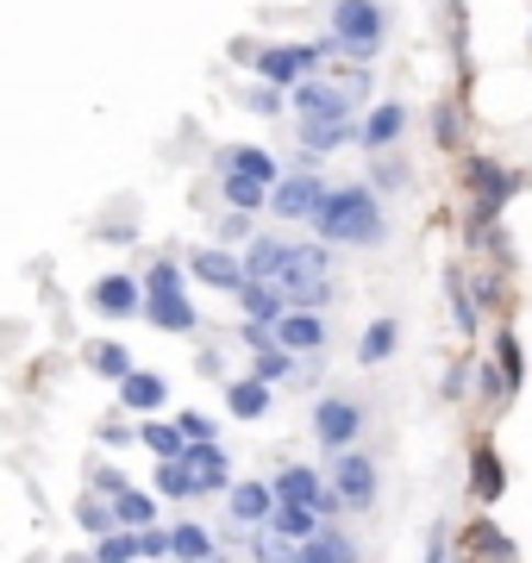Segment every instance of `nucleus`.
Returning <instances> with one entry per match:
<instances>
[{
    "instance_id": "f257e3e1",
    "label": "nucleus",
    "mask_w": 532,
    "mask_h": 563,
    "mask_svg": "<svg viewBox=\"0 0 532 563\" xmlns=\"http://www.w3.org/2000/svg\"><path fill=\"white\" fill-rule=\"evenodd\" d=\"M313 239L320 244H351V251L383 244L389 239L383 195H376L369 181H339V188H326V201H320V213H313Z\"/></svg>"
},
{
    "instance_id": "f03ea898",
    "label": "nucleus",
    "mask_w": 532,
    "mask_h": 563,
    "mask_svg": "<svg viewBox=\"0 0 532 563\" xmlns=\"http://www.w3.org/2000/svg\"><path fill=\"white\" fill-rule=\"evenodd\" d=\"M369 101H376V95H369L364 63H345V69L332 63V69L301 76L288 88V113H295V120H364Z\"/></svg>"
},
{
    "instance_id": "7ed1b4c3",
    "label": "nucleus",
    "mask_w": 532,
    "mask_h": 563,
    "mask_svg": "<svg viewBox=\"0 0 532 563\" xmlns=\"http://www.w3.org/2000/svg\"><path fill=\"white\" fill-rule=\"evenodd\" d=\"M464 188H470V239H476L483 225H495L508 213V201L527 188V176L508 169L501 157H489V151H470L464 157Z\"/></svg>"
},
{
    "instance_id": "20e7f679",
    "label": "nucleus",
    "mask_w": 532,
    "mask_h": 563,
    "mask_svg": "<svg viewBox=\"0 0 532 563\" xmlns=\"http://www.w3.org/2000/svg\"><path fill=\"white\" fill-rule=\"evenodd\" d=\"M332 38L345 44V63H376L389 38V13L383 0H332Z\"/></svg>"
},
{
    "instance_id": "39448f33",
    "label": "nucleus",
    "mask_w": 532,
    "mask_h": 563,
    "mask_svg": "<svg viewBox=\"0 0 532 563\" xmlns=\"http://www.w3.org/2000/svg\"><path fill=\"white\" fill-rule=\"evenodd\" d=\"M326 483H332V495L351 507V514H369L376 507V495H383V476H376V457L369 451H332V470H326Z\"/></svg>"
},
{
    "instance_id": "423d86ee",
    "label": "nucleus",
    "mask_w": 532,
    "mask_h": 563,
    "mask_svg": "<svg viewBox=\"0 0 532 563\" xmlns=\"http://www.w3.org/2000/svg\"><path fill=\"white\" fill-rule=\"evenodd\" d=\"M320 201H326V176L320 169H282V181L269 188V213L282 225H313Z\"/></svg>"
},
{
    "instance_id": "0eeeda50",
    "label": "nucleus",
    "mask_w": 532,
    "mask_h": 563,
    "mask_svg": "<svg viewBox=\"0 0 532 563\" xmlns=\"http://www.w3.org/2000/svg\"><path fill=\"white\" fill-rule=\"evenodd\" d=\"M364 401L357 395H320L313 401V439L326 444V451H351V444L364 439Z\"/></svg>"
},
{
    "instance_id": "6e6552de",
    "label": "nucleus",
    "mask_w": 532,
    "mask_h": 563,
    "mask_svg": "<svg viewBox=\"0 0 532 563\" xmlns=\"http://www.w3.org/2000/svg\"><path fill=\"white\" fill-rule=\"evenodd\" d=\"M295 169H320L326 157H339L345 144H357V120H295Z\"/></svg>"
},
{
    "instance_id": "1a4fd4ad",
    "label": "nucleus",
    "mask_w": 532,
    "mask_h": 563,
    "mask_svg": "<svg viewBox=\"0 0 532 563\" xmlns=\"http://www.w3.org/2000/svg\"><path fill=\"white\" fill-rule=\"evenodd\" d=\"M182 263H188V282L220 288V295H239V282H245V257H239V251H225V244H195Z\"/></svg>"
},
{
    "instance_id": "9d476101",
    "label": "nucleus",
    "mask_w": 532,
    "mask_h": 563,
    "mask_svg": "<svg viewBox=\"0 0 532 563\" xmlns=\"http://www.w3.org/2000/svg\"><path fill=\"white\" fill-rule=\"evenodd\" d=\"M88 307L101 313V320H138L144 313V282L132 269H107L95 288H88Z\"/></svg>"
},
{
    "instance_id": "9b49d317",
    "label": "nucleus",
    "mask_w": 532,
    "mask_h": 563,
    "mask_svg": "<svg viewBox=\"0 0 532 563\" xmlns=\"http://www.w3.org/2000/svg\"><path fill=\"white\" fill-rule=\"evenodd\" d=\"M408 101H369L364 107V120H357V144H364L369 157H376V151H395V144H401V132H408Z\"/></svg>"
},
{
    "instance_id": "f8f14e48",
    "label": "nucleus",
    "mask_w": 532,
    "mask_h": 563,
    "mask_svg": "<svg viewBox=\"0 0 532 563\" xmlns=\"http://www.w3.org/2000/svg\"><path fill=\"white\" fill-rule=\"evenodd\" d=\"M269 288L282 295V307H301V313H326V307L339 301L332 276H320V269H288V276L269 282Z\"/></svg>"
},
{
    "instance_id": "ddd939ff",
    "label": "nucleus",
    "mask_w": 532,
    "mask_h": 563,
    "mask_svg": "<svg viewBox=\"0 0 532 563\" xmlns=\"http://www.w3.org/2000/svg\"><path fill=\"white\" fill-rule=\"evenodd\" d=\"M276 344H282V351H295V357H320V351H326V313L282 307V320H276Z\"/></svg>"
},
{
    "instance_id": "4468645a",
    "label": "nucleus",
    "mask_w": 532,
    "mask_h": 563,
    "mask_svg": "<svg viewBox=\"0 0 532 563\" xmlns=\"http://www.w3.org/2000/svg\"><path fill=\"white\" fill-rule=\"evenodd\" d=\"M182 463L201 476L207 495H225V488H232V451H225L220 439H188L182 444Z\"/></svg>"
},
{
    "instance_id": "2eb2a0df",
    "label": "nucleus",
    "mask_w": 532,
    "mask_h": 563,
    "mask_svg": "<svg viewBox=\"0 0 532 563\" xmlns=\"http://www.w3.org/2000/svg\"><path fill=\"white\" fill-rule=\"evenodd\" d=\"M225 514H232V526H269V514H276V488L269 483H251V476H239V483L225 488Z\"/></svg>"
},
{
    "instance_id": "dca6fc26",
    "label": "nucleus",
    "mask_w": 532,
    "mask_h": 563,
    "mask_svg": "<svg viewBox=\"0 0 532 563\" xmlns=\"http://www.w3.org/2000/svg\"><path fill=\"white\" fill-rule=\"evenodd\" d=\"M144 320L157 325V332H169V339H188L201 325V313L188 301V288H176V295H144Z\"/></svg>"
},
{
    "instance_id": "f3484780",
    "label": "nucleus",
    "mask_w": 532,
    "mask_h": 563,
    "mask_svg": "<svg viewBox=\"0 0 532 563\" xmlns=\"http://www.w3.org/2000/svg\"><path fill=\"white\" fill-rule=\"evenodd\" d=\"M120 407L138 413V420H157V413L169 407V383L157 376V369H132V376L120 383Z\"/></svg>"
},
{
    "instance_id": "a211bd4d",
    "label": "nucleus",
    "mask_w": 532,
    "mask_h": 563,
    "mask_svg": "<svg viewBox=\"0 0 532 563\" xmlns=\"http://www.w3.org/2000/svg\"><path fill=\"white\" fill-rule=\"evenodd\" d=\"M269 488H276V501H295V507H320V495H326V476H320L313 463H282V470L269 476Z\"/></svg>"
},
{
    "instance_id": "6ab92c4d",
    "label": "nucleus",
    "mask_w": 532,
    "mask_h": 563,
    "mask_svg": "<svg viewBox=\"0 0 532 563\" xmlns=\"http://www.w3.org/2000/svg\"><path fill=\"white\" fill-rule=\"evenodd\" d=\"M501 495H508V470H501V457H495V444L476 439V451H470V501L495 507Z\"/></svg>"
},
{
    "instance_id": "aec40b11",
    "label": "nucleus",
    "mask_w": 532,
    "mask_h": 563,
    "mask_svg": "<svg viewBox=\"0 0 532 563\" xmlns=\"http://www.w3.org/2000/svg\"><path fill=\"white\" fill-rule=\"evenodd\" d=\"M445 295H451V325H457L464 339H476V332H483V307H476V295H470V269H464V263L445 269Z\"/></svg>"
},
{
    "instance_id": "412c9836",
    "label": "nucleus",
    "mask_w": 532,
    "mask_h": 563,
    "mask_svg": "<svg viewBox=\"0 0 532 563\" xmlns=\"http://www.w3.org/2000/svg\"><path fill=\"white\" fill-rule=\"evenodd\" d=\"M269 401H276V388H269L264 376H239V383L225 376V413H232V420H264Z\"/></svg>"
},
{
    "instance_id": "4be33fe9",
    "label": "nucleus",
    "mask_w": 532,
    "mask_h": 563,
    "mask_svg": "<svg viewBox=\"0 0 532 563\" xmlns=\"http://www.w3.org/2000/svg\"><path fill=\"white\" fill-rule=\"evenodd\" d=\"M213 551H220V539H213L201 520H176L169 526V558L176 563H207Z\"/></svg>"
},
{
    "instance_id": "5701e85b",
    "label": "nucleus",
    "mask_w": 532,
    "mask_h": 563,
    "mask_svg": "<svg viewBox=\"0 0 532 563\" xmlns=\"http://www.w3.org/2000/svg\"><path fill=\"white\" fill-rule=\"evenodd\" d=\"M470 395L483 407H489V413H501V407L513 401V388H508V376H501V369H495V357H483V351H476L470 357Z\"/></svg>"
},
{
    "instance_id": "b1692460",
    "label": "nucleus",
    "mask_w": 532,
    "mask_h": 563,
    "mask_svg": "<svg viewBox=\"0 0 532 563\" xmlns=\"http://www.w3.org/2000/svg\"><path fill=\"white\" fill-rule=\"evenodd\" d=\"M232 307H239V320H264V325H276L282 320V295L269 288V282H239V295H232Z\"/></svg>"
},
{
    "instance_id": "393cba45",
    "label": "nucleus",
    "mask_w": 532,
    "mask_h": 563,
    "mask_svg": "<svg viewBox=\"0 0 532 563\" xmlns=\"http://www.w3.org/2000/svg\"><path fill=\"white\" fill-rule=\"evenodd\" d=\"M151 488H157V501H201V495H207L201 476H195L182 457H164V463H157V483H151Z\"/></svg>"
},
{
    "instance_id": "a878e982",
    "label": "nucleus",
    "mask_w": 532,
    "mask_h": 563,
    "mask_svg": "<svg viewBox=\"0 0 532 563\" xmlns=\"http://www.w3.org/2000/svg\"><path fill=\"white\" fill-rule=\"evenodd\" d=\"M470 558H476V563H520V544H513L495 520H483V514H476V526H470Z\"/></svg>"
},
{
    "instance_id": "bb28decb",
    "label": "nucleus",
    "mask_w": 532,
    "mask_h": 563,
    "mask_svg": "<svg viewBox=\"0 0 532 563\" xmlns=\"http://www.w3.org/2000/svg\"><path fill=\"white\" fill-rule=\"evenodd\" d=\"M220 201L232 207V213H269V181H251V176H239V169H225Z\"/></svg>"
},
{
    "instance_id": "cd10ccee",
    "label": "nucleus",
    "mask_w": 532,
    "mask_h": 563,
    "mask_svg": "<svg viewBox=\"0 0 532 563\" xmlns=\"http://www.w3.org/2000/svg\"><path fill=\"white\" fill-rule=\"evenodd\" d=\"M225 151H232V169H239V176H251V181H269V188L282 181V157H276L269 144H225Z\"/></svg>"
},
{
    "instance_id": "c85d7f7f",
    "label": "nucleus",
    "mask_w": 532,
    "mask_h": 563,
    "mask_svg": "<svg viewBox=\"0 0 532 563\" xmlns=\"http://www.w3.org/2000/svg\"><path fill=\"white\" fill-rule=\"evenodd\" d=\"M113 520L120 526H157V488H138V483H125L120 495H113Z\"/></svg>"
},
{
    "instance_id": "c756f323",
    "label": "nucleus",
    "mask_w": 532,
    "mask_h": 563,
    "mask_svg": "<svg viewBox=\"0 0 532 563\" xmlns=\"http://www.w3.org/2000/svg\"><path fill=\"white\" fill-rule=\"evenodd\" d=\"M251 376H264L269 388H288V383H301V357H295V351H282V344L251 351Z\"/></svg>"
},
{
    "instance_id": "7c9ffc66",
    "label": "nucleus",
    "mask_w": 532,
    "mask_h": 563,
    "mask_svg": "<svg viewBox=\"0 0 532 563\" xmlns=\"http://www.w3.org/2000/svg\"><path fill=\"white\" fill-rule=\"evenodd\" d=\"M320 526H326V520H320L313 507H295V501H276V514H269V532H276V539H288V544L313 539Z\"/></svg>"
},
{
    "instance_id": "2f4dec72",
    "label": "nucleus",
    "mask_w": 532,
    "mask_h": 563,
    "mask_svg": "<svg viewBox=\"0 0 532 563\" xmlns=\"http://www.w3.org/2000/svg\"><path fill=\"white\" fill-rule=\"evenodd\" d=\"M395 344H401V325H395V320H369L364 339H357V363H364V369H376V363L395 357Z\"/></svg>"
},
{
    "instance_id": "473e14b6",
    "label": "nucleus",
    "mask_w": 532,
    "mask_h": 563,
    "mask_svg": "<svg viewBox=\"0 0 532 563\" xmlns=\"http://www.w3.org/2000/svg\"><path fill=\"white\" fill-rule=\"evenodd\" d=\"M232 101L245 107V113H257V120H282L288 113V88H276V81H251V88H239Z\"/></svg>"
},
{
    "instance_id": "72a5a7b5",
    "label": "nucleus",
    "mask_w": 532,
    "mask_h": 563,
    "mask_svg": "<svg viewBox=\"0 0 532 563\" xmlns=\"http://www.w3.org/2000/svg\"><path fill=\"white\" fill-rule=\"evenodd\" d=\"M88 369H95V376H107V383L120 388L125 376H132V351H125L120 339H101V344H88Z\"/></svg>"
},
{
    "instance_id": "f704fd0d",
    "label": "nucleus",
    "mask_w": 532,
    "mask_h": 563,
    "mask_svg": "<svg viewBox=\"0 0 532 563\" xmlns=\"http://www.w3.org/2000/svg\"><path fill=\"white\" fill-rule=\"evenodd\" d=\"M489 357H495V369L508 376V388L520 395V383H527V357H520V339H513V325H501V332H495Z\"/></svg>"
},
{
    "instance_id": "c9c22d12",
    "label": "nucleus",
    "mask_w": 532,
    "mask_h": 563,
    "mask_svg": "<svg viewBox=\"0 0 532 563\" xmlns=\"http://www.w3.org/2000/svg\"><path fill=\"white\" fill-rule=\"evenodd\" d=\"M138 282H144V295H176V288H188V263L164 251V257H151V269Z\"/></svg>"
},
{
    "instance_id": "e433bc0d",
    "label": "nucleus",
    "mask_w": 532,
    "mask_h": 563,
    "mask_svg": "<svg viewBox=\"0 0 532 563\" xmlns=\"http://www.w3.org/2000/svg\"><path fill=\"white\" fill-rule=\"evenodd\" d=\"M182 432H176V420H144L138 426V451H151V457L164 463V457H182Z\"/></svg>"
},
{
    "instance_id": "4c0bfd02",
    "label": "nucleus",
    "mask_w": 532,
    "mask_h": 563,
    "mask_svg": "<svg viewBox=\"0 0 532 563\" xmlns=\"http://www.w3.org/2000/svg\"><path fill=\"white\" fill-rule=\"evenodd\" d=\"M369 188H376V195H383V201H389V195H401V188H408V163L395 157V151H376V157H369Z\"/></svg>"
},
{
    "instance_id": "58836bf2",
    "label": "nucleus",
    "mask_w": 532,
    "mask_h": 563,
    "mask_svg": "<svg viewBox=\"0 0 532 563\" xmlns=\"http://www.w3.org/2000/svg\"><path fill=\"white\" fill-rule=\"evenodd\" d=\"M76 526H82L88 539H107V532H113V501H107V495H95V488H88L82 501H76Z\"/></svg>"
},
{
    "instance_id": "ea45409f",
    "label": "nucleus",
    "mask_w": 532,
    "mask_h": 563,
    "mask_svg": "<svg viewBox=\"0 0 532 563\" xmlns=\"http://www.w3.org/2000/svg\"><path fill=\"white\" fill-rule=\"evenodd\" d=\"M213 232H220L213 244H225V251H245V244L257 239V213H232V207H220V220H213Z\"/></svg>"
},
{
    "instance_id": "a19ab883",
    "label": "nucleus",
    "mask_w": 532,
    "mask_h": 563,
    "mask_svg": "<svg viewBox=\"0 0 532 563\" xmlns=\"http://www.w3.org/2000/svg\"><path fill=\"white\" fill-rule=\"evenodd\" d=\"M95 563H138V532L132 526H113L107 539H95Z\"/></svg>"
},
{
    "instance_id": "79ce46f5",
    "label": "nucleus",
    "mask_w": 532,
    "mask_h": 563,
    "mask_svg": "<svg viewBox=\"0 0 532 563\" xmlns=\"http://www.w3.org/2000/svg\"><path fill=\"white\" fill-rule=\"evenodd\" d=\"M320 551H326V563H364V551H357V539H351L339 520L320 526Z\"/></svg>"
},
{
    "instance_id": "37998d69",
    "label": "nucleus",
    "mask_w": 532,
    "mask_h": 563,
    "mask_svg": "<svg viewBox=\"0 0 532 563\" xmlns=\"http://www.w3.org/2000/svg\"><path fill=\"white\" fill-rule=\"evenodd\" d=\"M432 139H439V151H457V144H464V120H457V107L451 101L432 107Z\"/></svg>"
},
{
    "instance_id": "c03bdc74",
    "label": "nucleus",
    "mask_w": 532,
    "mask_h": 563,
    "mask_svg": "<svg viewBox=\"0 0 532 563\" xmlns=\"http://www.w3.org/2000/svg\"><path fill=\"white\" fill-rule=\"evenodd\" d=\"M125 483H132V476H125L120 463H95V470H88V488H95V495H107V501H113Z\"/></svg>"
},
{
    "instance_id": "a18cd8bd",
    "label": "nucleus",
    "mask_w": 532,
    "mask_h": 563,
    "mask_svg": "<svg viewBox=\"0 0 532 563\" xmlns=\"http://www.w3.org/2000/svg\"><path fill=\"white\" fill-rule=\"evenodd\" d=\"M138 558L144 563H164L169 558V526H138Z\"/></svg>"
},
{
    "instance_id": "49530a36",
    "label": "nucleus",
    "mask_w": 532,
    "mask_h": 563,
    "mask_svg": "<svg viewBox=\"0 0 532 563\" xmlns=\"http://www.w3.org/2000/svg\"><path fill=\"white\" fill-rule=\"evenodd\" d=\"M176 432H182V439H220L213 413H195V407H182V413H176Z\"/></svg>"
},
{
    "instance_id": "de8ad7c7",
    "label": "nucleus",
    "mask_w": 532,
    "mask_h": 563,
    "mask_svg": "<svg viewBox=\"0 0 532 563\" xmlns=\"http://www.w3.org/2000/svg\"><path fill=\"white\" fill-rule=\"evenodd\" d=\"M470 295H476V307H501V276L495 269H470Z\"/></svg>"
},
{
    "instance_id": "09e8293b",
    "label": "nucleus",
    "mask_w": 532,
    "mask_h": 563,
    "mask_svg": "<svg viewBox=\"0 0 532 563\" xmlns=\"http://www.w3.org/2000/svg\"><path fill=\"white\" fill-rule=\"evenodd\" d=\"M239 339H245V351H269V344H276V325L245 320V325H239Z\"/></svg>"
},
{
    "instance_id": "8fccbe9b",
    "label": "nucleus",
    "mask_w": 532,
    "mask_h": 563,
    "mask_svg": "<svg viewBox=\"0 0 532 563\" xmlns=\"http://www.w3.org/2000/svg\"><path fill=\"white\" fill-rule=\"evenodd\" d=\"M426 563H451V526L445 520L426 532Z\"/></svg>"
},
{
    "instance_id": "3c124183",
    "label": "nucleus",
    "mask_w": 532,
    "mask_h": 563,
    "mask_svg": "<svg viewBox=\"0 0 532 563\" xmlns=\"http://www.w3.org/2000/svg\"><path fill=\"white\" fill-rule=\"evenodd\" d=\"M195 369H201V376H225V363H220V351H201V357H195Z\"/></svg>"
},
{
    "instance_id": "603ef678",
    "label": "nucleus",
    "mask_w": 532,
    "mask_h": 563,
    "mask_svg": "<svg viewBox=\"0 0 532 563\" xmlns=\"http://www.w3.org/2000/svg\"><path fill=\"white\" fill-rule=\"evenodd\" d=\"M125 439H132V432H125L120 420H107V426H101V444H125Z\"/></svg>"
},
{
    "instance_id": "864d4df0",
    "label": "nucleus",
    "mask_w": 532,
    "mask_h": 563,
    "mask_svg": "<svg viewBox=\"0 0 532 563\" xmlns=\"http://www.w3.org/2000/svg\"><path fill=\"white\" fill-rule=\"evenodd\" d=\"M63 563H95V551H69V558H63Z\"/></svg>"
},
{
    "instance_id": "5fc2aeb1",
    "label": "nucleus",
    "mask_w": 532,
    "mask_h": 563,
    "mask_svg": "<svg viewBox=\"0 0 532 563\" xmlns=\"http://www.w3.org/2000/svg\"><path fill=\"white\" fill-rule=\"evenodd\" d=\"M207 563H239V558H232V551H213V558H207Z\"/></svg>"
},
{
    "instance_id": "6e6d98bb",
    "label": "nucleus",
    "mask_w": 532,
    "mask_h": 563,
    "mask_svg": "<svg viewBox=\"0 0 532 563\" xmlns=\"http://www.w3.org/2000/svg\"><path fill=\"white\" fill-rule=\"evenodd\" d=\"M470 563H476V558H470Z\"/></svg>"
}]
</instances>
